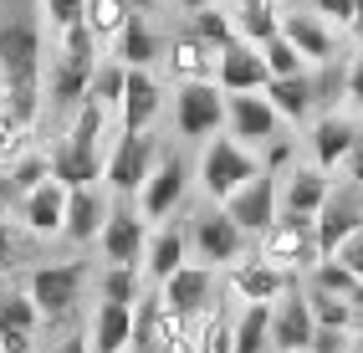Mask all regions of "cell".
Masks as SVG:
<instances>
[{"label": "cell", "instance_id": "38", "mask_svg": "<svg viewBox=\"0 0 363 353\" xmlns=\"http://www.w3.org/2000/svg\"><path fill=\"white\" fill-rule=\"evenodd\" d=\"M307 302H312V318H318V327H348L353 333V323H358V308L348 297H333V292H318V287H307Z\"/></svg>", "mask_w": 363, "mask_h": 353}, {"label": "cell", "instance_id": "41", "mask_svg": "<svg viewBox=\"0 0 363 353\" xmlns=\"http://www.w3.org/2000/svg\"><path fill=\"white\" fill-rule=\"evenodd\" d=\"M21 262H26V246H21V230L0 215V276L21 271Z\"/></svg>", "mask_w": 363, "mask_h": 353}, {"label": "cell", "instance_id": "20", "mask_svg": "<svg viewBox=\"0 0 363 353\" xmlns=\"http://www.w3.org/2000/svg\"><path fill=\"white\" fill-rule=\"evenodd\" d=\"M281 36L307 57V67L337 62V36H333V26H328L318 11H286V16H281Z\"/></svg>", "mask_w": 363, "mask_h": 353}, {"label": "cell", "instance_id": "7", "mask_svg": "<svg viewBox=\"0 0 363 353\" xmlns=\"http://www.w3.org/2000/svg\"><path fill=\"white\" fill-rule=\"evenodd\" d=\"M189 179H195L189 159H184V154H174V149H164V154H159V164H154V174L143 179V190H138V200H133V205L143 210V220H149V225H164V220L184 205Z\"/></svg>", "mask_w": 363, "mask_h": 353}, {"label": "cell", "instance_id": "46", "mask_svg": "<svg viewBox=\"0 0 363 353\" xmlns=\"http://www.w3.org/2000/svg\"><path fill=\"white\" fill-rule=\"evenodd\" d=\"M343 103L348 108H363V52L348 62V72H343Z\"/></svg>", "mask_w": 363, "mask_h": 353}, {"label": "cell", "instance_id": "36", "mask_svg": "<svg viewBox=\"0 0 363 353\" xmlns=\"http://www.w3.org/2000/svg\"><path fill=\"white\" fill-rule=\"evenodd\" d=\"M98 297H103V302H128V308H138V297H143V271H138V267H103Z\"/></svg>", "mask_w": 363, "mask_h": 353}, {"label": "cell", "instance_id": "50", "mask_svg": "<svg viewBox=\"0 0 363 353\" xmlns=\"http://www.w3.org/2000/svg\"><path fill=\"white\" fill-rule=\"evenodd\" d=\"M210 6H225V0H179L184 16H189V11H210Z\"/></svg>", "mask_w": 363, "mask_h": 353}, {"label": "cell", "instance_id": "32", "mask_svg": "<svg viewBox=\"0 0 363 353\" xmlns=\"http://www.w3.org/2000/svg\"><path fill=\"white\" fill-rule=\"evenodd\" d=\"M133 16H138V11L128 6V0H87V16H82V21H87V31L98 36L103 46H113L118 36L128 31Z\"/></svg>", "mask_w": 363, "mask_h": 353}, {"label": "cell", "instance_id": "34", "mask_svg": "<svg viewBox=\"0 0 363 353\" xmlns=\"http://www.w3.org/2000/svg\"><path fill=\"white\" fill-rule=\"evenodd\" d=\"M189 31H195L205 46H215V52H225L230 41H240V36H235V21H230V11H225V6L189 11Z\"/></svg>", "mask_w": 363, "mask_h": 353}, {"label": "cell", "instance_id": "13", "mask_svg": "<svg viewBox=\"0 0 363 353\" xmlns=\"http://www.w3.org/2000/svg\"><path fill=\"white\" fill-rule=\"evenodd\" d=\"M312 338H318V318H312L307 287L292 281V287L272 302V348L277 353H307Z\"/></svg>", "mask_w": 363, "mask_h": 353}, {"label": "cell", "instance_id": "18", "mask_svg": "<svg viewBox=\"0 0 363 353\" xmlns=\"http://www.w3.org/2000/svg\"><path fill=\"white\" fill-rule=\"evenodd\" d=\"M67 184L62 179H46L41 190H31L26 200L16 205V220H21V230L26 235H36V241H52V235H62V225H67Z\"/></svg>", "mask_w": 363, "mask_h": 353}, {"label": "cell", "instance_id": "28", "mask_svg": "<svg viewBox=\"0 0 363 353\" xmlns=\"http://www.w3.org/2000/svg\"><path fill=\"white\" fill-rule=\"evenodd\" d=\"M164 46H169V41L149 26V16L138 11V16L128 21V31L113 41V57L123 62V67H143V72H154V62H164Z\"/></svg>", "mask_w": 363, "mask_h": 353}, {"label": "cell", "instance_id": "24", "mask_svg": "<svg viewBox=\"0 0 363 353\" xmlns=\"http://www.w3.org/2000/svg\"><path fill=\"white\" fill-rule=\"evenodd\" d=\"M184 262H189V230H184V225H174V220L154 225V235H149V251H143V281L164 287V281L174 276Z\"/></svg>", "mask_w": 363, "mask_h": 353}, {"label": "cell", "instance_id": "2", "mask_svg": "<svg viewBox=\"0 0 363 353\" xmlns=\"http://www.w3.org/2000/svg\"><path fill=\"white\" fill-rule=\"evenodd\" d=\"M256 174H261V154H256V149H246V144H240V138H230V133L205 138L195 179H200V190H205L210 205H225L240 184L256 179Z\"/></svg>", "mask_w": 363, "mask_h": 353}, {"label": "cell", "instance_id": "40", "mask_svg": "<svg viewBox=\"0 0 363 353\" xmlns=\"http://www.w3.org/2000/svg\"><path fill=\"white\" fill-rule=\"evenodd\" d=\"M261 57H266V67H272V77H302V72H312L307 57H302L286 36H272V41L261 46Z\"/></svg>", "mask_w": 363, "mask_h": 353}, {"label": "cell", "instance_id": "49", "mask_svg": "<svg viewBox=\"0 0 363 353\" xmlns=\"http://www.w3.org/2000/svg\"><path fill=\"white\" fill-rule=\"evenodd\" d=\"M343 174H348V184H358V190H363V128H358V144H353V154H348V164H343Z\"/></svg>", "mask_w": 363, "mask_h": 353}, {"label": "cell", "instance_id": "14", "mask_svg": "<svg viewBox=\"0 0 363 353\" xmlns=\"http://www.w3.org/2000/svg\"><path fill=\"white\" fill-rule=\"evenodd\" d=\"M159 297H164V308H169V313H179V318H200V313H210L215 302H220V276H215V267L184 262V267L159 287Z\"/></svg>", "mask_w": 363, "mask_h": 353}, {"label": "cell", "instance_id": "3", "mask_svg": "<svg viewBox=\"0 0 363 353\" xmlns=\"http://www.w3.org/2000/svg\"><path fill=\"white\" fill-rule=\"evenodd\" d=\"M184 230H189V262L215 267V271H220V267H235L240 256H246V246H251V235L225 215V205L195 210V215L184 220Z\"/></svg>", "mask_w": 363, "mask_h": 353}, {"label": "cell", "instance_id": "31", "mask_svg": "<svg viewBox=\"0 0 363 353\" xmlns=\"http://www.w3.org/2000/svg\"><path fill=\"white\" fill-rule=\"evenodd\" d=\"M235 353H277L272 348V302H240V313H235Z\"/></svg>", "mask_w": 363, "mask_h": 353}, {"label": "cell", "instance_id": "30", "mask_svg": "<svg viewBox=\"0 0 363 353\" xmlns=\"http://www.w3.org/2000/svg\"><path fill=\"white\" fill-rule=\"evenodd\" d=\"M52 179V154H21L6 174H0V195H6L11 205H21L31 190H41V184Z\"/></svg>", "mask_w": 363, "mask_h": 353}, {"label": "cell", "instance_id": "55", "mask_svg": "<svg viewBox=\"0 0 363 353\" xmlns=\"http://www.w3.org/2000/svg\"><path fill=\"white\" fill-rule=\"evenodd\" d=\"M128 353H138V348H128Z\"/></svg>", "mask_w": 363, "mask_h": 353}, {"label": "cell", "instance_id": "52", "mask_svg": "<svg viewBox=\"0 0 363 353\" xmlns=\"http://www.w3.org/2000/svg\"><path fill=\"white\" fill-rule=\"evenodd\" d=\"M353 36H358V52H363V21H358V26H353Z\"/></svg>", "mask_w": 363, "mask_h": 353}, {"label": "cell", "instance_id": "22", "mask_svg": "<svg viewBox=\"0 0 363 353\" xmlns=\"http://www.w3.org/2000/svg\"><path fill=\"white\" fill-rule=\"evenodd\" d=\"M164 67H169V77L174 82H215V67H220V52L215 46H205L195 31H179V36H169L164 46Z\"/></svg>", "mask_w": 363, "mask_h": 353}, {"label": "cell", "instance_id": "48", "mask_svg": "<svg viewBox=\"0 0 363 353\" xmlns=\"http://www.w3.org/2000/svg\"><path fill=\"white\" fill-rule=\"evenodd\" d=\"M52 353H92V338L82 333V327H72V333H62V338L52 343Z\"/></svg>", "mask_w": 363, "mask_h": 353}, {"label": "cell", "instance_id": "35", "mask_svg": "<svg viewBox=\"0 0 363 353\" xmlns=\"http://www.w3.org/2000/svg\"><path fill=\"white\" fill-rule=\"evenodd\" d=\"M123 87H128V67L118 62V57H103V62H98V72H92V87H87V98L118 113V103H123Z\"/></svg>", "mask_w": 363, "mask_h": 353}, {"label": "cell", "instance_id": "42", "mask_svg": "<svg viewBox=\"0 0 363 353\" xmlns=\"http://www.w3.org/2000/svg\"><path fill=\"white\" fill-rule=\"evenodd\" d=\"M312 11H318L328 26H358V16H363V0H312Z\"/></svg>", "mask_w": 363, "mask_h": 353}, {"label": "cell", "instance_id": "8", "mask_svg": "<svg viewBox=\"0 0 363 353\" xmlns=\"http://www.w3.org/2000/svg\"><path fill=\"white\" fill-rule=\"evenodd\" d=\"M174 133L189 138V144L225 133V92H220V82H179L174 87Z\"/></svg>", "mask_w": 363, "mask_h": 353}, {"label": "cell", "instance_id": "39", "mask_svg": "<svg viewBox=\"0 0 363 353\" xmlns=\"http://www.w3.org/2000/svg\"><path fill=\"white\" fill-rule=\"evenodd\" d=\"M21 154H31V128L11 108H0V169H11Z\"/></svg>", "mask_w": 363, "mask_h": 353}, {"label": "cell", "instance_id": "44", "mask_svg": "<svg viewBox=\"0 0 363 353\" xmlns=\"http://www.w3.org/2000/svg\"><path fill=\"white\" fill-rule=\"evenodd\" d=\"M353 338H348V327H318V338H312L307 353H348Z\"/></svg>", "mask_w": 363, "mask_h": 353}, {"label": "cell", "instance_id": "9", "mask_svg": "<svg viewBox=\"0 0 363 353\" xmlns=\"http://www.w3.org/2000/svg\"><path fill=\"white\" fill-rule=\"evenodd\" d=\"M46 46L31 16L0 21V82H46Z\"/></svg>", "mask_w": 363, "mask_h": 353}, {"label": "cell", "instance_id": "12", "mask_svg": "<svg viewBox=\"0 0 363 353\" xmlns=\"http://www.w3.org/2000/svg\"><path fill=\"white\" fill-rule=\"evenodd\" d=\"M225 133L261 154L281 133V113L272 108L266 92H225Z\"/></svg>", "mask_w": 363, "mask_h": 353}, {"label": "cell", "instance_id": "43", "mask_svg": "<svg viewBox=\"0 0 363 353\" xmlns=\"http://www.w3.org/2000/svg\"><path fill=\"white\" fill-rule=\"evenodd\" d=\"M41 16L57 26V36L67 31V26H77V21L87 16V0H41Z\"/></svg>", "mask_w": 363, "mask_h": 353}, {"label": "cell", "instance_id": "1", "mask_svg": "<svg viewBox=\"0 0 363 353\" xmlns=\"http://www.w3.org/2000/svg\"><path fill=\"white\" fill-rule=\"evenodd\" d=\"M108 118H118L113 108L103 103H82L77 113H72V128L57 138V149H52V179H62L67 190H82V184H98L103 169H108Z\"/></svg>", "mask_w": 363, "mask_h": 353}, {"label": "cell", "instance_id": "57", "mask_svg": "<svg viewBox=\"0 0 363 353\" xmlns=\"http://www.w3.org/2000/svg\"><path fill=\"white\" fill-rule=\"evenodd\" d=\"M358 323H363V318H358Z\"/></svg>", "mask_w": 363, "mask_h": 353}, {"label": "cell", "instance_id": "27", "mask_svg": "<svg viewBox=\"0 0 363 353\" xmlns=\"http://www.w3.org/2000/svg\"><path fill=\"white\" fill-rule=\"evenodd\" d=\"M87 338H92V353H128L133 348V308L128 302H98Z\"/></svg>", "mask_w": 363, "mask_h": 353}, {"label": "cell", "instance_id": "29", "mask_svg": "<svg viewBox=\"0 0 363 353\" xmlns=\"http://www.w3.org/2000/svg\"><path fill=\"white\" fill-rule=\"evenodd\" d=\"M281 6H266V0H235L230 6V21H235V36L251 41V46H266L272 36H281Z\"/></svg>", "mask_w": 363, "mask_h": 353}, {"label": "cell", "instance_id": "33", "mask_svg": "<svg viewBox=\"0 0 363 353\" xmlns=\"http://www.w3.org/2000/svg\"><path fill=\"white\" fill-rule=\"evenodd\" d=\"M46 318H41V308L31 302V292H26V281L21 287H0V327H26V333H36Z\"/></svg>", "mask_w": 363, "mask_h": 353}, {"label": "cell", "instance_id": "45", "mask_svg": "<svg viewBox=\"0 0 363 353\" xmlns=\"http://www.w3.org/2000/svg\"><path fill=\"white\" fill-rule=\"evenodd\" d=\"M333 262H343V267H348V271H353V276L363 281V230H353L348 241L333 251Z\"/></svg>", "mask_w": 363, "mask_h": 353}, {"label": "cell", "instance_id": "6", "mask_svg": "<svg viewBox=\"0 0 363 353\" xmlns=\"http://www.w3.org/2000/svg\"><path fill=\"white\" fill-rule=\"evenodd\" d=\"M159 154H164V149H159L154 133H118L113 149H108V169H103L108 190H113L118 200H138V190H143V179L154 174Z\"/></svg>", "mask_w": 363, "mask_h": 353}, {"label": "cell", "instance_id": "37", "mask_svg": "<svg viewBox=\"0 0 363 353\" xmlns=\"http://www.w3.org/2000/svg\"><path fill=\"white\" fill-rule=\"evenodd\" d=\"M307 287H318V292H333V297H348V302H353L363 281H358V276H353V271H348L343 262H333V256H323V262L307 271Z\"/></svg>", "mask_w": 363, "mask_h": 353}, {"label": "cell", "instance_id": "56", "mask_svg": "<svg viewBox=\"0 0 363 353\" xmlns=\"http://www.w3.org/2000/svg\"><path fill=\"white\" fill-rule=\"evenodd\" d=\"M358 21H363V16H358Z\"/></svg>", "mask_w": 363, "mask_h": 353}, {"label": "cell", "instance_id": "17", "mask_svg": "<svg viewBox=\"0 0 363 353\" xmlns=\"http://www.w3.org/2000/svg\"><path fill=\"white\" fill-rule=\"evenodd\" d=\"M164 113V87L154 72L143 67H128V87H123V103H118V133H149Z\"/></svg>", "mask_w": 363, "mask_h": 353}, {"label": "cell", "instance_id": "5", "mask_svg": "<svg viewBox=\"0 0 363 353\" xmlns=\"http://www.w3.org/2000/svg\"><path fill=\"white\" fill-rule=\"evenodd\" d=\"M256 256H266L272 267L281 271H312L323 262V251H318V220H302V215H281L266 235H256Z\"/></svg>", "mask_w": 363, "mask_h": 353}, {"label": "cell", "instance_id": "54", "mask_svg": "<svg viewBox=\"0 0 363 353\" xmlns=\"http://www.w3.org/2000/svg\"><path fill=\"white\" fill-rule=\"evenodd\" d=\"M348 353H358V348H348Z\"/></svg>", "mask_w": 363, "mask_h": 353}, {"label": "cell", "instance_id": "51", "mask_svg": "<svg viewBox=\"0 0 363 353\" xmlns=\"http://www.w3.org/2000/svg\"><path fill=\"white\" fill-rule=\"evenodd\" d=\"M128 6H133V11H143V16H149V11H154V0H128Z\"/></svg>", "mask_w": 363, "mask_h": 353}, {"label": "cell", "instance_id": "21", "mask_svg": "<svg viewBox=\"0 0 363 353\" xmlns=\"http://www.w3.org/2000/svg\"><path fill=\"white\" fill-rule=\"evenodd\" d=\"M108 215H113V200L98 190V184H82V190L67 195V225H62V235L72 246H92L103 235Z\"/></svg>", "mask_w": 363, "mask_h": 353}, {"label": "cell", "instance_id": "15", "mask_svg": "<svg viewBox=\"0 0 363 353\" xmlns=\"http://www.w3.org/2000/svg\"><path fill=\"white\" fill-rule=\"evenodd\" d=\"M353 144H358V123H353L348 113H323V118H312V123H307V154L328 174L348 164Z\"/></svg>", "mask_w": 363, "mask_h": 353}, {"label": "cell", "instance_id": "4", "mask_svg": "<svg viewBox=\"0 0 363 353\" xmlns=\"http://www.w3.org/2000/svg\"><path fill=\"white\" fill-rule=\"evenodd\" d=\"M82 287H87V262H46V267L26 271V292L46 323H67L77 313Z\"/></svg>", "mask_w": 363, "mask_h": 353}, {"label": "cell", "instance_id": "53", "mask_svg": "<svg viewBox=\"0 0 363 353\" xmlns=\"http://www.w3.org/2000/svg\"><path fill=\"white\" fill-rule=\"evenodd\" d=\"M266 6H281V11H286V0H266Z\"/></svg>", "mask_w": 363, "mask_h": 353}, {"label": "cell", "instance_id": "47", "mask_svg": "<svg viewBox=\"0 0 363 353\" xmlns=\"http://www.w3.org/2000/svg\"><path fill=\"white\" fill-rule=\"evenodd\" d=\"M0 353H36V333H26V327H0Z\"/></svg>", "mask_w": 363, "mask_h": 353}, {"label": "cell", "instance_id": "16", "mask_svg": "<svg viewBox=\"0 0 363 353\" xmlns=\"http://www.w3.org/2000/svg\"><path fill=\"white\" fill-rule=\"evenodd\" d=\"M333 200V179L328 169H318V164H292V169L281 174V215H302V220H318L323 205Z\"/></svg>", "mask_w": 363, "mask_h": 353}, {"label": "cell", "instance_id": "23", "mask_svg": "<svg viewBox=\"0 0 363 353\" xmlns=\"http://www.w3.org/2000/svg\"><path fill=\"white\" fill-rule=\"evenodd\" d=\"M292 281H297L292 271L272 267L266 256H240V262L230 267V292H235L240 302H277Z\"/></svg>", "mask_w": 363, "mask_h": 353}, {"label": "cell", "instance_id": "19", "mask_svg": "<svg viewBox=\"0 0 363 353\" xmlns=\"http://www.w3.org/2000/svg\"><path fill=\"white\" fill-rule=\"evenodd\" d=\"M215 82H220V92H266V82H272V67H266L261 46L230 41L225 52H220V67H215Z\"/></svg>", "mask_w": 363, "mask_h": 353}, {"label": "cell", "instance_id": "10", "mask_svg": "<svg viewBox=\"0 0 363 353\" xmlns=\"http://www.w3.org/2000/svg\"><path fill=\"white\" fill-rule=\"evenodd\" d=\"M149 235L154 225L143 220V210L133 200H118L113 195V215L98 235V251H103V262L108 267H138L143 271V251H149Z\"/></svg>", "mask_w": 363, "mask_h": 353}, {"label": "cell", "instance_id": "11", "mask_svg": "<svg viewBox=\"0 0 363 353\" xmlns=\"http://www.w3.org/2000/svg\"><path fill=\"white\" fill-rule=\"evenodd\" d=\"M225 215L246 230V235H266V230L281 220V174L261 169L256 179H246V184L225 200Z\"/></svg>", "mask_w": 363, "mask_h": 353}, {"label": "cell", "instance_id": "26", "mask_svg": "<svg viewBox=\"0 0 363 353\" xmlns=\"http://www.w3.org/2000/svg\"><path fill=\"white\" fill-rule=\"evenodd\" d=\"M266 98H272V108L281 113V123H312V118H318V82H312V72L272 77L266 82Z\"/></svg>", "mask_w": 363, "mask_h": 353}, {"label": "cell", "instance_id": "25", "mask_svg": "<svg viewBox=\"0 0 363 353\" xmlns=\"http://www.w3.org/2000/svg\"><path fill=\"white\" fill-rule=\"evenodd\" d=\"M353 230H363V200H358V184H353V190H343V195H333V200L323 205V215H318V251L333 256Z\"/></svg>", "mask_w": 363, "mask_h": 353}]
</instances>
